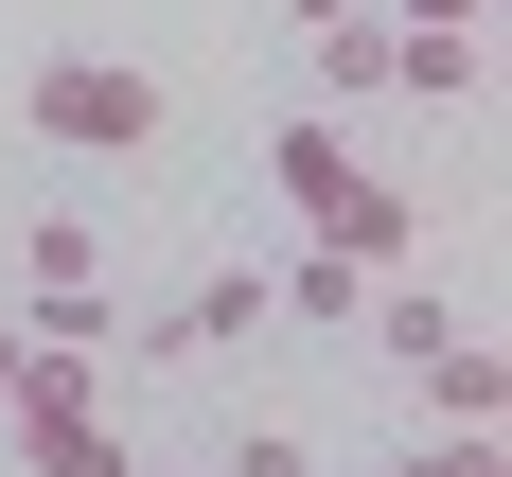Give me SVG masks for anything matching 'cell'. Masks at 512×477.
Returning a JSON list of instances; mask_svg holds the SVG:
<instances>
[{
    "label": "cell",
    "instance_id": "cell-1",
    "mask_svg": "<svg viewBox=\"0 0 512 477\" xmlns=\"http://www.w3.org/2000/svg\"><path fill=\"white\" fill-rule=\"evenodd\" d=\"M265 195L301 212V248H336V265H371V283H389V265L424 248V212L389 195V177H371V159L336 142L318 106H301V124H265Z\"/></svg>",
    "mask_w": 512,
    "mask_h": 477
},
{
    "label": "cell",
    "instance_id": "cell-2",
    "mask_svg": "<svg viewBox=\"0 0 512 477\" xmlns=\"http://www.w3.org/2000/svg\"><path fill=\"white\" fill-rule=\"evenodd\" d=\"M18 124H36L53 159H159L177 142V89H159L142 53H36V71H18Z\"/></svg>",
    "mask_w": 512,
    "mask_h": 477
},
{
    "label": "cell",
    "instance_id": "cell-3",
    "mask_svg": "<svg viewBox=\"0 0 512 477\" xmlns=\"http://www.w3.org/2000/svg\"><path fill=\"white\" fill-rule=\"evenodd\" d=\"M389 371H407L442 424H512V371H495V336H477L460 301H389Z\"/></svg>",
    "mask_w": 512,
    "mask_h": 477
},
{
    "label": "cell",
    "instance_id": "cell-4",
    "mask_svg": "<svg viewBox=\"0 0 512 477\" xmlns=\"http://www.w3.org/2000/svg\"><path fill=\"white\" fill-rule=\"evenodd\" d=\"M389 89H424V106H477V89H495V36H460V18H424V36H407V18H389Z\"/></svg>",
    "mask_w": 512,
    "mask_h": 477
},
{
    "label": "cell",
    "instance_id": "cell-5",
    "mask_svg": "<svg viewBox=\"0 0 512 477\" xmlns=\"http://www.w3.org/2000/svg\"><path fill=\"white\" fill-rule=\"evenodd\" d=\"M265 301H283V318H371V265L301 248V265H265Z\"/></svg>",
    "mask_w": 512,
    "mask_h": 477
},
{
    "label": "cell",
    "instance_id": "cell-6",
    "mask_svg": "<svg viewBox=\"0 0 512 477\" xmlns=\"http://www.w3.org/2000/svg\"><path fill=\"white\" fill-rule=\"evenodd\" d=\"M318 89H336V106L389 89V18H318Z\"/></svg>",
    "mask_w": 512,
    "mask_h": 477
},
{
    "label": "cell",
    "instance_id": "cell-7",
    "mask_svg": "<svg viewBox=\"0 0 512 477\" xmlns=\"http://www.w3.org/2000/svg\"><path fill=\"white\" fill-rule=\"evenodd\" d=\"M18 283H36V301H71V283H106V248L71 230V212H36V230H18Z\"/></svg>",
    "mask_w": 512,
    "mask_h": 477
},
{
    "label": "cell",
    "instance_id": "cell-8",
    "mask_svg": "<svg viewBox=\"0 0 512 477\" xmlns=\"http://www.w3.org/2000/svg\"><path fill=\"white\" fill-rule=\"evenodd\" d=\"M389 477H512V460H495V424H442V442H407Z\"/></svg>",
    "mask_w": 512,
    "mask_h": 477
},
{
    "label": "cell",
    "instance_id": "cell-9",
    "mask_svg": "<svg viewBox=\"0 0 512 477\" xmlns=\"http://www.w3.org/2000/svg\"><path fill=\"white\" fill-rule=\"evenodd\" d=\"M212 477H318V460H301V424H230V460H212Z\"/></svg>",
    "mask_w": 512,
    "mask_h": 477
},
{
    "label": "cell",
    "instance_id": "cell-10",
    "mask_svg": "<svg viewBox=\"0 0 512 477\" xmlns=\"http://www.w3.org/2000/svg\"><path fill=\"white\" fill-rule=\"evenodd\" d=\"M389 18H407V36H424V18H460V36H495V0H389Z\"/></svg>",
    "mask_w": 512,
    "mask_h": 477
},
{
    "label": "cell",
    "instance_id": "cell-11",
    "mask_svg": "<svg viewBox=\"0 0 512 477\" xmlns=\"http://www.w3.org/2000/svg\"><path fill=\"white\" fill-rule=\"evenodd\" d=\"M283 18H301V36H318V18H371V0H283Z\"/></svg>",
    "mask_w": 512,
    "mask_h": 477
},
{
    "label": "cell",
    "instance_id": "cell-12",
    "mask_svg": "<svg viewBox=\"0 0 512 477\" xmlns=\"http://www.w3.org/2000/svg\"><path fill=\"white\" fill-rule=\"evenodd\" d=\"M124 477H195V460H124Z\"/></svg>",
    "mask_w": 512,
    "mask_h": 477
},
{
    "label": "cell",
    "instance_id": "cell-13",
    "mask_svg": "<svg viewBox=\"0 0 512 477\" xmlns=\"http://www.w3.org/2000/svg\"><path fill=\"white\" fill-rule=\"evenodd\" d=\"M0 371H18V318H0Z\"/></svg>",
    "mask_w": 512,
    "mask_h": 477
}]
</instances>
